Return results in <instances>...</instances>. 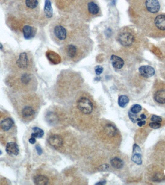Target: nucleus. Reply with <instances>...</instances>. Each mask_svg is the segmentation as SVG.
I'll return each instance as SVG.
<instances>
[{"instance_id": "nucleus-37", "label": "nucleus", "mask_w": 165, "mask_h": 185, "mask_svg": "<svg viewBox=\"0 0 165 185\" xmlns=\"http://www.w3.org/2000/svg\"><path fill=\"white\" fill-rule=\"evenodd\" d=\"M3 48V46L1 43H0V49H2Z\"/></svg>"}, {"instance_id": "nucleus-34", "label": "nucleus", "mask_w": 165, "mask_h": 185, "mask_svg": "<svg viewBox=\"0 0 165 185\" xmlns=\"http://www.w3.org/2000/svg\"><path fill=\"white\" fill-rule=\"evenodd\" d=\"M29 141L31 144H34L36 142V139H35V138H34V137H31V138H30L29 139Z\"/></svg>"}, {"instance_id": "nucleus-30", "label": "nucleus", "mask_w": 165, "mask_h": 185, "mask_svg": "<svg viewBox=\"0 0 165 185\" xmlns=\"http://www.w3.org/2000/svg\"><path fill=\"white\" fill-rule=\"evenodd\" d=\"M95 71L97 75H99L103 72V67H102L101 66H97L95 68Z\"/></svg>"}, {"instance_id": "nucleus-1", "label": "nucleus", "mask_w": 165, "mask_h": 185, "mask_svg": "<svg viewBox=\"0 0 165 185\" xmlns=\"http://www.w3.org/2000/svg\"><path fill=\"white\" fill-rule=\"evenodd\" d=\"M77 107L84 115L90 114L94 109L92 102L86 97H82L79 99L77 102Z\"/></svg>"}, {"instance_id": "nucleus-8", "label": "nucleus", "mask_w": 165, "mask_h": 185, "mask_svg": "<svg viewBox=\"0 0 165 185\" xmlns=\"http://www.w3.org/2000/svg\"><path fill=\"white\" fill-rule=\"evenodd\" d=\"M16 64L21 69L27 68L29 65V59L26 53H22L19 54V59L16 61Z\"/></svg>"}, {"instance_id": "nucleus-4", "label": "nucleus", "mask_w": 165, "mask_h": 185, "mask_svg": "<svg viewBox=\"0 0 165 185\" xmlns=\"http://www.w3.org/2000/svg\"><path fill=\"white\" fill-rule=\"evenodd\" d=\"M131 160L138 165H141L143 163L141 149L137 144H134L133 146V154Z\"/></svg>"}, {"instance_id": "nucleus-31", "label": "nucleus", "mask_w": 165, "mask_h": 185, "mask_svg": "<svg viewBox=\"0 0 165 185\" xmlns=\"http://www.w3.org/2000/svg\"><path fill=\"white\" fill-rule=\"evenodd\" d=\"M151 120L153 122H161L162 121V119L161 118L159 117V116L155 115H154L152 116Z\"/></svg>"}, {"instance_id": "nucleus-13", "label": "nucleus", "mask_w": 165, "mask_h": 185, "mask_svg": "<svg viewBox=\"0 0 165 185\" xmlns=\"http://www.w3.org/2000/svg\"><path fill=\"white\" fill-rule=\"evenodd\" d=\"M103 131L106 135L110 137H113L116 135L117 133V131L116 127L110 124L106 125L104 127Z\"/></svg>"}, {"instance_id": "nucleus-28", "label": "nucleus", "mask_w": 165, "mask_h": 185, "mask_svg": "<svg viewBox=\"0 0 165 185\" xmlns=\"http://www.w3.org/2000/svg\"><path fill=\"white\" fill-rule=\"evenodd\" d=\"M135 114H136L132 113L131 111H129L128 112V116H129V119L134 123H135V122H137V120H138V118H137V115H136Z\"/></svg>"}, {"instance_id": "nucleus-7", "label": "nucleus", "mask_w": 165, "mask_h": 185, "mask_svg": "<svg viewBox=\"0 0 165 185\" xmlns=\"http://www.w3.org/2000/svg\"><path fill=\"white\" fill-rule=\"evenodd\" d=\"M54 32L56 37L61 41L64 40L67 37V31L63 26L60 25L56 26Z\"/></svg>"}, {"instance_id": "nucleus-38", "label": "nucleus", "mask_w": 165, "mask_h": 185, "mask_svg": "<svg viewBox=\"0 0 165 185\" xmlns=\"http://www.w3.org/2000/svg\"><path fill=\"white\" fill-rule=\"evenodd\" d=\"M1 154H2V152H1V151H0V155H1Z\"/></svg>"}, {"instance_id": "nucleus-25", "label": "nucleus", "mask_w": 165, "mask_h": 185, "mask_svg": "<svg viewBox=\"0 0 165 185\" xmlns=\"http://www.w3.org/2000/svg\"><path fill=\"white\" fill-rule=\"evenodd\" d=\"M142 110V107L139 104H135L131 107L130 109V111L134 114L138 113L140 112Z\"/></svg>"}, {"instance_id": "nucleus-21", "label": "nucleus", "mask_w": 165, "mask_h": 185, "mask_svg": "<svg viewBox=\"0 0 165 185\" xmlns=\"http://www.w3.org/2000/svg\"><path fill=\"white\" fill-rule=\"evenodd\" d=\"M110 164L115 169H120L124 166V162L120 158L116 157L110 160Z\"/></svg>"}, {"instance_id": "nucleus-10", "label": "nucleus", "mask_w": 165, "mask_h": 185, "mask_svg": "<svg viewBox=\"0 0 165 185\" xmlns=\"http://www.w3.org/2000/svg\"><path fill=\"white\" fill-rule=\"evenodd\" d=\"M23 32L24 37L26 39H31L33 38L36 34V30L31 26L26 25L23 28Z\"/></svg>"}, {"instance_id": "nucleus-22", "label": "nucleus", "mask_w": 165, "mask_h": 185, "mask_svg": "<svg viewBox=\"0 0 165 185\" xmlns=\"http://www.w3.org/2000/svg\"><path fill=\"white\" fill-rule=\"evenodd\" d=\"M34 132L31 134V137L34 138H41L44 135V131L37 127H34L32 128Z\"/></svg>"}, {"instance_id": "nucleus-33", "label": "nucleus", "mask_w": 165, "mask_h": 185, "mask_svg": "<svg viewBox=\"0 0 165 185\" xmlns=\"http://www.w3.org/2000/svg\"><path fill=\"white\" fill-rule=\"evenodd\" d=\"M145 123H146V121L144 120H140L138 122V125L140 127H142L143 125H145Z\"/></svg>"}, {"instance_id": "nucleus-26", "label": "nucleus", "mask_w": 165, "mask_h": 185, "mask_svg": "<svg viewBox=\"0 0 165 185\" xmlns=\"http://www.w3.org/2000/svg\"><path fill=\"white\" fill-rule=\"evenodd\" d=\"M31 80V77L29 74H26V73L24 74L21 77V81L24 84H28L30 82Z\"/></svg>"}, {"instance_id": "nucleus-5", "label": "nucleus", "mask_w": 165, "mask_h": 185, "mask_svg": "<svg viewBox=\"0 0 165 185\" xmlns=\"http://www.w3.org/2000/svg\"><path fill=\"white\" fill-rule=\"evenodd\" d=\"M145 5L148 11L152 13H156L160 9V4L158 0H146Z\"/></svg>"}, {"instance_id": "nucleus-24", "label": "nucleus", "mask_w": 165, "mask_h": 185, "mask_svg": "<svg viewBox=\"0 0 165 185\" xmlns=\"http://www.w3.org/2000/svg\"><path fill=\"white\" fill-rule=\"evenodd\" d=\"M25 4L28 8L30 9H34L38 4V0H26Z\"/></svg>"}, {"instance_id": "nucleus-19", "label": "nucleus", "mask_w": 165, "mask_h": 185, "mask_svg": "<svg viewBox=\"0 0 165 185\" xmlns=\"http://www.w3.org/2000/svg\"><path fill=\"white\" fill-rule=\"evenodd\" d=\"M88 11L91 14L93 15H97L98 14L99 11V8L97 4L93 1H91L88 3L87 5Z\"/></svg>"}, {"instance_id": "nucleus-6", "label": "nucleus", "mask_w": 165, "mask_h": 185, "mask_svg": "<svg viewBox=\"0 0 165 185\" xmlns=\"http://www.w3.org/2000/svg\"><path fill=\"white\" fill-rule=\"evenodd\" d=\"M139 71L141 76L145 78L151 77L155 74V70L154 68L150 66H141L139 68Z\"/></svg>"}, {"instance_id": "nucleus-20", "label": "nucleus", "mask_w": 165, "mask_h": 185, "mask_svg": "<svg viewBox=\"0 0 165 185\" xmlns=\"http://www.w3.org/2000/svg\"><path fill=\"white\" fill-rule=\"evenodd\" d=\"M22 114L24 117L28 118L34 116L35 114V111L31 107L26 106L24 107L22 110Z\"/></svg>"}, {"instance_id": "nucleus-17", "label": "nucleus", "mask_w": 165, "mask_h": 185, "mask_svg": "<svg viewBox=\"0 0 165 185\" xmlns=\"http://www.w3.org/2000/svg\"><path fill=\"white\" fill-rule=\"evenodd\" d=\"M34 181L35 185H46L48 184L49 179L46 176L39 175L34 178Z\"/></svg>"}, {"instance_id": "nucleus-29", "label": "nucleus", "mask_w": 165, "mask_h": 185, "mask_svg": "<svg viewBox=\"0 0 165 185\" xmlns=\"http://www.w3.org/2000/svg\"><path fill=\"white\" fill-rule=\"evenodd\" d=\"M149 125L151 128L158 129L161 126V125L159 122H153L149 123Z\"/></svg>"}, {"instance_id": "nucleus-18", "label": "nucleus", "mask_w": 165, "mask_h": 185, "mask_svg": "<svg viewBox=\"0 0 165 185\" xmlns=\"http://www.w3.org/2000/svg\"><path fill=\"white\" fill-rule=\"evenodd\" d=\"M44 12L47 18H51L53 16V9L50 0H46L45 1Z\"/></svg>"}, {"instance_id": "nucleus-14", "label": "nucleus", "mask_w": 165, "mask_h": 185, "mask_svg": "<svg viewBox=\"0 0 165 185\" xmlns=\"http://www.w3.org/2000/svg\"><path fill=\"white\" fill-rule=\"evenodd\" d=\"M77 52H78V49L76 46L75 45H68L66 47V54L69 58H75L77 55Z\"/></svg>"}, {"instance_id": "nucleus-11", "label": "nucleus", "mask_w": 165, "mask_h": 185, "mask_svg": "<svg viewBox=\"0 0 165 185\" xmlns=\"http://www.w3.org/2000/svg\"><path fill=\"white\" fill-rule=\"evenodd\" d=\"M113 67L117 69H121L124 65V61L122 58L116 55H112L110 57Z\"/></svg>"}, {"instance_id": "nucleus-3", "label": "nucleus", "mask_w": 165, "mask_h": 185, "mask_svg": "<svg viewBox=\"0 0 165 185\" xmlns=\"http://www.w3.org/2000/svg\"><path fill=\"white\" fill-rule=\"evenodd\" d=\"M49 144L56 149H60L63 145V139L60 136L52 135L48 139Z\"/></svg>"}, {"instance_id": "nucleus-27", "label": "nucleus", "mask_w": 165, "mask_h": 185, "mask_svg": "<svg viewBox=\"0 0 165 185\" xmlns=\"http://www.w3.org/2000/svg\"><path fill=\"white\" fill-rule=\"evenodd\" d=\"M49 57H52L53 58H52L50 60L52 62H54L55 63H57V62L59 61V57L57 54L54 53H52V54H49Z\"/></svg>"}, {"instance_id": "nucleus-36", "label": "nucleus", "mask_w": 165, "mask_h": 185, "mask_svg": "<svg viewBox=\"0 0 165 185\" xmlns=\"http://www.w3.org/2000/svg\"><path fill=\"white\" fill-rule=\"evenodd\" d=\"M140 118L142 120H145V119H146V116L144 114H142L140 115Z\"/></svg>"}, {"instance_id": "nucleus-35", "label": "nucleus", "mask_w": 165, "mask_h": 185, "mask_svg": "<svg viewBox=\"0 0 165 185\" xmlns=\"http://www.w3.org/2000/svg\"><path fill=\"white\" fill-rule=\"evenodd\" d=\"M105 180H103V181H101L99 182H98L96 184V185H104V184H106Z\"/></svg>"}, {"instance_id": "nucleus-9", "label": "nucleus", "mask_w": 165, "mask_h": 185, "mask_svg": "<svg viewBox=\"0 0 165 185\" xmlns=\"http://www.w3.org/2000/svg\"><path fill=\"white\" fill-rule=\"evenodd\" d=\"M6 151L10 155L16 156L19 154V146L15 142H9L6 146Z\"/></svg>"}, {"instance_id": "nucleus-16", "label": "nucleus", "mask_w": 165, "mask_h": 185, "mask_svg": "<svg viewBox=\"0 0 165 185\" xmlns=\"http://www.w3.org/2000/svg\"><path fill=\"white\" fill-rule=\"evenodd\" d=\"M154 99L155 101L160 104L165 103V90H158L154 95Z\"/></svg>"}, {"instance_id": "nucleus-12", "label": "nucleus", "mask_w": 165, "mask_h": 185, "mask_svg": "<svg viewBox=\"0 0 165 185\" xmlns=\"http://www.w3.org/2000/svg\"><path fill=\"white\" fill-rule=\"evenodd\" d=\"M155 24L161 31H165V15H158L155 19Z\"/></svg>"}, {"instance_id": "nucleus-15", "label": "nucleus", "mask_w": 165, "mask_h": 185, "mask_svg": "<svg viewBox=\"0 0 165 185\" xmlns=\"http://www.w3.org/2000/svg\"><path fill=\"white\" fill-rule=\"evenodd\" d=\"M14 121L11 118H8L1 121L0 125L4 131H7L11 128V127L14 125Z\"/></svg>"}, {"instance_id": "nucleus-23", "label": "nucleus", "mask_w": 165, "mask_h": 185, "mask_svg": "<svg viewBox=\"0 0 165 185\" xmlns=\"http://www.w3.org/2000/svg\"><path fill=\"white\" fill-rule=\"evenodd\" d=\"M129 98L128 96L125 95H122L118 98V103L119 106L121 107H127L129 102Z\"/></svg>"}, {"instance_id": "nucleus-32", "label": "nucleus", "mask_w": 165, "mask_h": 185, "mask_svg": "<svg viewBox=\"0 0 165 185\" xmlns=\"http://www.w3.org/2000/svg\"><path fill=\"white\" fill-rule=\"evenodd\" d=\"M35 148H36V151H37V152L39 155H41V154H42L43 151L40 146L37 145V146H35Z\"/></svg>"}, {"instance_id": "nucleus-2", "label": "nucleus", "mask_w": 165, "mask_h": 185, "mask_svg": "<svg viewBox=\"0 0 165 185\" xmlns=\"http://www.w3.org/2000/svg\"><path fill=\"white\" fill-rule=\"evenodd\" d=\"M118 40L122 46H129L134 42V37L130 32H122L118 36Z\"/></svg>"}]
</instances>
